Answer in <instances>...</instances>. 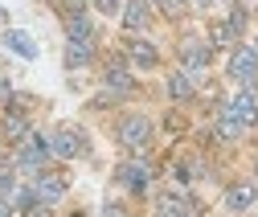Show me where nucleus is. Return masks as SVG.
<instances>
[{
  "label": "nucleus",
  "mask_w": 258,
  "mask_h": 217,
  "mask_svg": "<svg viewBox=\"0 0 258 217\" xmlns=\"http://www.w3.org/2000/svg\"><path fill=\"white\" fill-rule=\"evenodd\" d=\"M127 57H132V66H140V70H152L156 61H160V53H156V45L152 41H127Z\"/></svg>",
  "instance_id": "4468645a"
},
{
  "label": "nucleus",
  "mask_w": 258,
  "mask_h": 217,
  "mask_svg": "<svg viewBox=\"0 0 258 217\" xmlns=\"http://www.w3.org/2000/svg\"><path fill=\"white\" fill-rule=\"evenodd\" d=\"M94 9H99V13H107V17H111V13L119 9V0H94Z\"/></svg>",
  "instance_id": "5701e85b"
},
{
  "label": "nucleus",
  "mask_w": 258,
  "mask_h": 217,
  "mask_svg": "<svg viewBox=\"0 0 258 217\" xmlns=\"http://www.w3.org/2000/svg\"><path fill=\"white\" fill-rule=\"evenodd\" d=\"M61 25H66L70 41H94V29H90V21H86V13H82V5H78V0L61 5Z\"/></svg>",
  "instance_id": "0eeeda50"
},
{
  "label": "nucleus",
  "mask_w": 258,
  "mask_h": 217,
  "mask_svg": "<svg viewBox=\"0 0 258 217\" xmlns=\"http://www.w3.org/2000/svg\"><path fill=\"white\" fill-rule=\"evenodd\" d=\"M29 189H33V197H37L41 205H53V201H61V197H66L70 180L61 176V172H41L33 184H29Z\"/></svg>",
  "instance_id": "20e7f679"
},
{
  "label": "nucleus",
  "mask_w": 258,
  "mask_h": 217,
  "mask_svg": "<svg viewBox=\"0 0 258 217\" xmlns=\"http://www.w3.org/2000/svg\"><path fill=\"white\" fill-rule=\"evenodd\" d=\"M107 86H111V95H132V90H136V78H132V70H127L123 57L107 61Z\"/></svg>",
  "instance_id": "6e6552de"
},
{
  "label": "nucleus",
  "mask_w": 258,
  "mask_h": 217,
  "mask_svg": "<svg viewBox=\"0 0 258 217\" xmlns=\"http://www.w3.org/2000/svg\"><path fill=\"white\" fill-rule=\"evenodd\" d=\"M225 111H230L242 127H250V123H258V99H254V90H242V95H234L230 103H225Z\"/></svg>",
  "instance_id": "1a4fd4ad"
},
{
  "label": "nucleus",
  "mask_w": 258,
  "mask_h": 217,
  "mask_svg": "<svg viewBox=\"0 0 258 217\" xmlns=\"http://www.w3.org/2000/svg\"><path fill=\"white\" fill-rule=\"evenodd\" d=\"M115 184H123L127 193H148V184H152V164L144 156H132V160H123L115 168Z\"/></svg>",
  "instance_id": "7ed1b4c3"
},
{
  "label": "nucleus",
  "mask_w": 258,
  "mask_h": 217,
  "mask_svg": "<svg viewBox=\"0 0 258 217\" xmlns=\"http://www.w3.org/2000/svg\"><path fill=\"white\" fill-rule=\"evenodd\" d=\"M94 57V41H66V66L78 70V66H90Z\"/></svg>",
  "instance_id": "f3484780"
},
{
  "label": "nucleus",
  "mask_w": 258,
  "mask_h": 217,
  "mask_svg": "<svg viewBox=\"0 0 258 217\" xmlns=\"http://www.w3.org/2000/svg\"><path fill=\"white\" fill-rule=\"evenodd\" d=\"M225 205H230L234 213H246V209H254V205H258V184H246V180L230 184V189H225Z\"/></svg>",
  "instance_id": "9d476101"
},
{
  "label": "nucleus",
  "mask_w": 258,
  "mask_h": 217,
  "mask_svg": "<svg viewBox=\"0 0 258 217\" xmlns=\"http://www.w3.org/2000/svg\"><path fill=\"white\" fill-rule=\"evenodd\" d=\"M103 217H123V209H119V205H107V213H103Z\"/></svg>",
  "instance_id": "b1692460"
},
{
  "label": "nucleus",
  "mask_w": 258,
  "mask_h": 217,
  "mask_svg": "<svg viewBox=\"0 0 258 217\" xmlns=\"http://www.w3.org/2000/svg\"><path fill=\"white\" fill-rule=\"evenodd\" d=\"M234 37H238V33L230 29V21H213V25H209V49H213V45H217V49H221V45H230Z\"/></svg>",
  "instance_id": "aec40b11"
},
{
  "label": "nucleus",
  "mask_w": 258,
  "mask_h": 217,
  "mask_svg": "<svg viewBox=\"0 0 258 217\" xmlns=\"http://www.w3.org/2000/svg\"><path fill=\"white\" fill-rule=\"evenodd\" d=\"M254 172H258V164H254Z\"/></svg>",
  "instance_id": "bb28decb"
},
{
  "label": "nucleus",
  "mask_w": 258,
  "mask_h": 217,
  "mask_svg": "<svg viewBox=\"0 0 258 217\" xmlns=\"http://www.w3.org/2000/svg\"><path fill=\"white\" fill-rule=\"evenodd\" d=\"M213 127H217V139H225V143H234V139L246 131V127H242V123H238L230 111H225V107H221V115L213 119Z\"/></svg>",
  "instance_id": "a211bd4d"
},
{
  "label": "nucleus",
  "mask_w": 258,
  "mask_h": 217,
  "mask_svg": "<svg viewBox=\"0 0 258 217\" xmlns=\"http://www.w3.org/2000/svg\"><path fill=\"white\" fill-rule=\"evenodd\" d=\"M5 45H9L17 57H25V61L37 57V41L29 37V33H21V29H9V33H5Z\"/></svg>",
  "instance_id": "2eb2a0df"
},
{
  "label": "nucleus",
  "mask_w": 258,
  "mask_h": 217,
  "mask_svg": "<svg viewBox=\"0 0 258 217\" xmlns=\"http://www.w3.org/2000/svg\"><path fill=\"white\" fill-rule=\"evenodd\" d=\"M192 95H197V86H192V74L176 70V74L168 78V99H176V103H188Z\"/></svg>",
  "instance_id": "dca6fc26"
},
{
  "label": "nucleus",
  "mask_w": 258,
  "mask_h": 217,
  "mask_svg": "<svg viewBox=\"0 0 258 217\" xmlns=\"http://www.w3.org/2000/svg\"><path fill=\"white\" fill-rule=\"evenodd\" d=\"M0 217H17V213H13V209H9L5 201H0Z\"/></svg>",
  "instance_id": "393cba45"
},
{
  "label": "nucleus",
  "mask_w": 258,
  "mask_h": 217,
  "mask_svg": "<svg viewBox=\"0 0 258 217\" xmlns=\"http://www.w3.org/2000/svg\"><path fill=\"white\" fill-rule=\"evenodd\" d=\"M230 78H238V82H246V90H254V82H258V53L254 49H234L230 53Z\"/></svg>",
  "instance_id": "423d86ee"
},
{
  "label": "nucleus",
  "mask_w": 258,
  "mask_h": 217,
  "mask_svg": "<svg viewBox=\"0 0 258 217\" xmlns=\"http://www.w3.org/2000/svg\"><path fill=\"white\" fill-rule=\"evenodd\" d=\"M230 29H234V33H242V29H246V9H242V5H234V13H230Z\"/></svg>",
  "instance_id": "412c9836"
},
{
  "label": "nucleus",
  "mask_w": 258,
  "mask_h": 217,
  "mask_svg": "<svg viewBox=\"0 0 258 217\" xmlns=\"http://www.w3.org/2000/svg\"><path fill=\"white\" fill-rule=\"evenodd\" d=\"M234 5H242V0H234Z\"/></svg>",
  "instance_id": "a878e982"
},
{
  "label": "nucleus",
  "mask_w": 258,
  "mask_h": 217,
  "mask_svg": "<svg viewBox=\"0 0 258 217\" xmlns=\"http://www.w3.org/2000/svg\"><path fill=\"white\" fill-rule=\"evenodd\" d=\"M160 217H192V201L180 193V189H168V193H160Z\"/></svg>",
  "instance_id": "ddd939ff"
},
{
  "label": "nucleus",
  "mask_w": 258,
  "mask_h": 217,
  "mask_svg": "<svg viewBox=\"0 0 258 217\" xmlns=\"http://www.w3.org/2000/svg\"><path fill=\"white\" fill-rule=\"evenodd\" d=\"M49 156H53V139H49V135H41V131H29V135H25V143H21V152H17V168H21V172L41 176V172H45V164H49Z\"/></svg>",
  "instance_id": "f257e3e1"
},
{
  "label": "nucleus",
  "mask_w": 258,
  "mask_h": 217,
  "mask_svg": "<svg viewBox=\"0 0 258 217\" xmlns=\"http://www.w3.org/2000/svg\"><path fill=\"white\" fill-rule=\"evenodd\" d=\"M148 25H152V5H148V0L123 5V29H127V33H144Z\"/></svg>",
  "instance_id": "9b49d317"
},
{
  "label": "nucleus",
  "mask_w": 258,
  "mask_h": 217,
  "mask_svg": "<svg viewBox=\"0 0 258 217\" xmlns=\"http://www.w3.org/2000/svg\"><path fill=\"white\" fill-rule=\"evenodd\" d=\"M0 127H5V135H9V139H25L29 131H33V127H29V119H25L21 111H9V115H5V123H0Z\"/></svg>",
  "instance_id": "6ab92c4d"
},
{
  "label": "nucleus",
  "mask_w": 258,
  "mask_h": 217,
  "mask_svg": "<svg viewBox=\"0 0 258 217\" xmlns=\"http://www.w3.org/2000/svg\"><path fill=\"white\" fill-rule=\"evenodd\" d=\"M25 217H53V213H49V205H41V201H37L33 209H25Z\"/></svg>",
  "instance_id": "4be33fe9"
},
{
  "label": "nucleus",
  "mask_w": 258,
  "mask_h": 217,
  "mask_svg": "<svg viewBox=\"0 0 258 217\" xmlns=\"http://www.w3.org/2000/svg\"><path fill=\"white\" fill-rule=\"evenodd\" d=\"M209 45H201V41H184L180 45V66H184V74H201L205 66H209Z\"/></svg>",
  "instance_id": "f8f14e48"
},
{
  "label": "nucleus",
  "mask_w": 258,
  "mask_h": 217,
  "mask_svg": "<svg viewBox=\"0 0 258 217\" xmlns=\"http://www.w3.org/2000/svg\"><path fill=\"white\" fill-rule=\"evenodd\" d=\"M115 135H119V143H123V148L144 152V148L152 143V119H148V115H140V111H132V115H123V119H119Z\"/></svg>",
  "instance_id": "f03ea898"
},
{
  "label": "nucleus",
  "mask_w": 258,
  "mask_h": 217,
  "mask_svg": "<svg viewBox=\"0 0 258 217\" xmlns=\"http://www.w3.org/2000/svg\"><path fill=\"white\" fill-rule=\"evenodd\" d=\"M49 139H53V156H61V160L86 156V135H82L78 127H61V131H53Z\"/></svg>",
  "instance_id": "39448f33"
}]
</instances>
